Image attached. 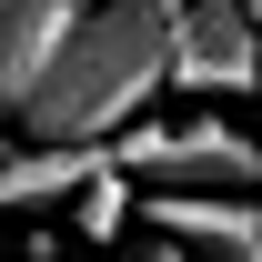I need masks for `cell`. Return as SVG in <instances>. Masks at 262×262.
Wrapping results in <instances>:
<instances>
[{
  "label": "cell",
  "mask_w": 262,
  "mask_h": 262,
  "mask_svg": "<svg viewBox=\"0 0 262 262\" xmlns=\"http://www.w3.org/2000/svg\"><path fill=\"white\" fill-rule=\"evenodd\" d=\"M171 20H182V0H81L51 71L10 111V131L20 141H111L121 121H141L171 91Z\"/></svg>",
  "instance_id": "6da1fadb"
},
{
  "label": "cell",
  "mask_w": 262,
  "mask_h": 262,
  "mask_svg": "<svg viewBox=\"0 0 262 262\" xmlns=\"http://www.w3.org/2000/svg\"><path fill=\"white\" fill-rule=\"evenodd\" d=\"M131 212L182 242L192 262H262V202L252 192H171V182H131Z\"/></svg>",
  "instance_id": "277c9868"
},
{
  "label": "cell",
  "mask_w": 262,
  "mask_h": 262,
  "mask_svg": "<svg viewBox=\"0 0 262 262\" xmlns=\"http://www.w3.org/2000/svg\"><path fill=\"white\" fill-rule=\"evenodd\" d=\"M252 31H262V0H252Z\"/></svg>",
  "instance_id": "52a82bcc"
},
{
  "label": "cell",
  "mask_w": 262,
  "mask_h": 262,
  "mask_svg": "<svg viewBox=\"0 0 262 262\" xmlns=\"http://www.w3.org/2000/svg\"><path fill=\"white\" fill-rule=\"evenodd\" d=\"M171 91L182 101H242V91H262L252 0H182V20H171Z\"/></svg>",
  "instance_id": "3957f363"
},
{
  "label": "cell",
  "mask_w": 262,
  "mask_h": 262,
  "mask_svg": "<svg viewBox=\"0 0 262 262\" xmlns=\"http://www.w3.org/2000/svg\"><path fill=\"white\" fill-rule=\"evenodd\" d=\"M131 262H192V252H182V242H162V232H151V242H141V252H131Z\"/></svg>",
  "instance_id": "8992f818"
},
{
  "label": "cell",
  "mask_w": 262,
  "mask_h": 262,
  "mask_svg": "<svg viewBox=\"0 0 262 262\" xmlns=\"http://www.w3.org/2000/svg\"><path fill=\"white\" fill-rule=\"evenodd\" d=\"M111 171L121 182H171V192H262V151L232 121H121L111 141Z\"/></svg>",
  "instance_id": "7a4b0ae2"
},
{
  "label": "cell",
  "mask_w": 262,
  "mask_h": 262,
  "mask_svg": "<svg viewBox=\"0 0 262 262\" xmlns=\"http://www.w3.org/2000/svg\"><path fill=\"white\" fill-rule=\"evenodd\" d=\"M121 222H131V182H121L111 162H101L91 182H81V232H91V242H111Z\"/></svg>",
  "instance_id": "5b68a950"
}]
</instances>
